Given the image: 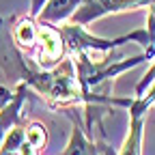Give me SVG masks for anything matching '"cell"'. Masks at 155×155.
Here are the masks:
<instances>
[{"label": "cell", "instance_id": "obj_1", "mask_svg": "<svg viewBox=\"0 0 155 155\" xmlns=\"http://www.w3.org/2000/svg\"><path fill=\"white\" fill-rule=\"evenodd\" d=\"M0 69L9 82L26 84L30 91H37L52 110L84 106V93L78 84L73 58L67 56L61 65L50 71L39 69L15 45L11 37L9 17L2 15H0Z\"/></svg>", "mask_w": 155, "mask_h": 155}, {"label": "cell", "instance_id": "obj_2", "mask_svg": "<svg viewBox=\"0 0 155 155\" xmlns=\"http://www.w3.org/2000/svg\"><path fill=\"white\" fill-rule=\"evenodd\" d=\"M155 0H82V5L75 9L69 22L88 26L91 22L99 17H106L110 13H121V11H134L140 7H151Z\"/></svg>", "mask_w": 155, "mask_h": 155}, {"label": "cell", "instance_id": "obj_3", "mask_svg": "<svg viewBox=\"0 0 155 155\" xmlns=\"http://www.w3.org/2000/svg\"><path fill=\"white\" fill-rule=\"evenodd\" d=\"M28 95L30 88L26 84H17L13 93L7 86H0V147H2V140L9 134V129L22 119V108Z\"/></svg>", "mask_w": 155, "mask_h": 155}, {"label": "cell", "instance_id": "obj_4", "mask_svg": "<svg viewBox=\"0 0 155 155\" xmlns=\"http://www.w3.org/2000/svg\"><path fill=\"white\" fill-rule=\"evenodd\" d=\"M151 106L144 101V97H131V104H129V131H127V138L119 151V155H140L142 153V127H144V116L147 110Z\"/></svg>", "mask_w": 155, "mask_h": 155}, {"label": "cell", "instance_id": "obj_5", "mask_svg": "<svg viewBox=\"0 0 155 155\" xmlns=\"http://www.w3.org/2000/svg\"><path fill=\"white\" fill-rule=\"evenodd\" d=\"M65 114L71 119L73 129H71V138L67 142V149L61 155H99V142H97V138H88V134L84 129V123L80 121V116H78L75 106L67 108Z\"/></svg>", "mask_w": 155, "mask_h": 155}, {"label": "cell", "instance_id": "obj_6", "mask_svg": "<svg viewBox=\"0 0 155 155\" xmlns=\"http://www.w3.org/2000/svg\"><path fill=\"white\" fill-rule=\"evenodd\" d=\"M82 5V0H48L43 5L41 13L37 17L45 24H63V22H69L71 15L75 13V9Z\"/></svg>", "mask_w": 155, "mask_h": 155}, {"label": "cell", "instance_id": "obj_7", "mask_svg": "<svg viewBox=\"0 0 155 155\" xmlns=\"http://www.w3.org/2000/svg\"><path fill=\"white\" fill-rule=\"evenodd\" d=\"M26 140L37 149V151H41L45 149L48 144V129L43 123H39V121H30L26 125Z\"/></svg>", "mask_w": 155, "mask_h": 155}, {"label": "cell", "instance_id": "obj_8", "mask_svg": "<svg viewBox=\"0 0 155 155\" xmlns=\"http://www.w3.org/2000/svg\"><path fill=\"white\" fill-rule=\"evenodd\" d=\"M140 97H144V101H147L149 106H155V80H153V84H151L149 93H147V95H140Z\"/></svg>", "mask_w": 155, "mask_h": 155}]
</instances>
